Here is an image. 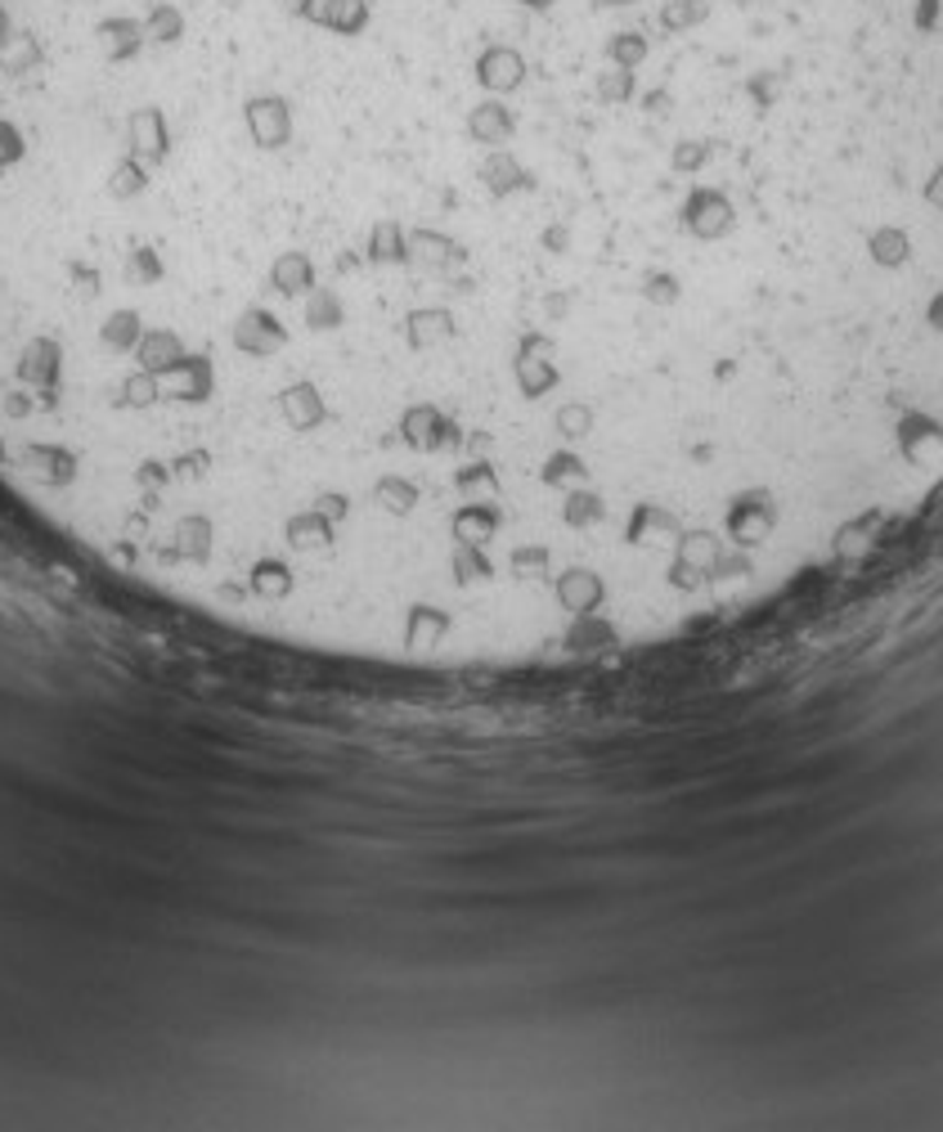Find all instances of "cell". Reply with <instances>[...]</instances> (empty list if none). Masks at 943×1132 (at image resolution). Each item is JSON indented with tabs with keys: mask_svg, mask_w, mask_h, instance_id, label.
<instances>
[{
	"mask_svg": "<svg viewBox=\"0 0 943 1132\" xmlns=\"http://www.w3.org/2000/svg\"><path fill=\"white\" fill-rule=\"evenodd\" d=\"M95 45H99L104 68H121V63H130L145 50V23L130 14H104L95 28Z\"/></svg>",
	"mask_w": 943,
	"mask_h": 1132,
	"instance_id": "obj_1",
	"label": "cell"
},
{
	"mask_svg": "<svg viewBox=\"0 0 943 1132\" xmlns=\"http://www.w3.org/2000/svg\"><path fill=\"white\" fill-rule=\"evenodd\" d=\"M140 23H145V45H176L184 36V14L171 6V0H158Z\"/></svg>",
	"mask_w": 943,
	"mask_h": 1132,
	"instance_id": "obj_2",
	"label": "cell"
},
{
	"mask_svg": "<svg viewBox=\"0 0 943 1132\" xmlns=\"http://www.w3.org/2000/svg\"><path fill=\"white\" fill-rule=\"evenodd\" d=\"M279 10H284V14H297V19H306L310 0H279Z\"/></svg>",
	"mask_w": 943,
	"mask_h": 1132,
	"instance_id": "obj_3",
	"label": "cell"
}]
</instances>
